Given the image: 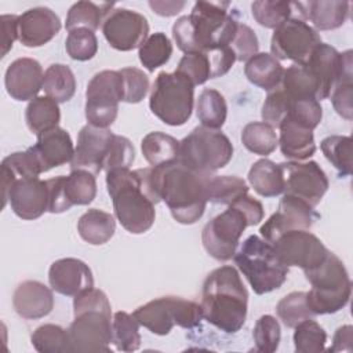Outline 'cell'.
<instances>
[{
	"label": "cell",
	"instance_id": "6da1fadb",
	"mask_svg": "<svg viewBox=\"0 0 353 353\" xmlns=\"http://www.w3.org/2000/svg\"><path fill=\"white\" fill-rule=\"evenodd\" d=\"M228 1H197L189 15L179 17L172 25V37L185 54L230 47L237 26V12Z\"/></svg>",
	"mask_w": 353,
	"mask_h": 353
},
{
	"label": "cell",
	"instance_id": "7a4b0ae2",
	"mask_svg": "<svg viewBox=\"0 0 353 353\" xmlns=\"http://www.w3.org/2000/svg\"><path fill=\"white\" fill-rule=\"evenodd\" d=\"M106 188L120 225L132 234L148 232L156 218L154 205L160 199L154 193L149 167L131 171L117 168L106 172Z\"/></svg>",
	"mask_w": 353,
	"mask_h": 353
},
{
	"label": "cell",
	"instance_id": "3957f363",
	"mask_svg": "<svg viewBox=\"0 0 353 353\" xmlns=\"http://www.w3.org/2000/svg\"><path fill=\"white\" fill-rule=\"evenodd\" d=\"M149 178L154 193L167 204L178 223L192 225L203 216L208 203L205 192L208 175L196 172L176 160L149 167Z\"/></svg>",
	"mask_w": 353,
	"mask_h": 353
},
{
	"label": "cell",
	"instance_id": "277c9868",
	"mask_svg": "<svg viewBox=\"0 0 353 353\" xmlns=\"http://www.w3.org/2000/svg\"><path fill=\"white\" fill-rule=\"evenodd\" d=\"M203 319L226 334L241 330L248 312V292L234 266L214 269L203 283Z\"/></svg>",
	"mask_w": 353,
	"mask_h": 353
},
{
	"label": "cell",
	"instance_id": "5b68a950",
	"mask_svg": "<svg viewBox=\"0 0 353 353\" xmlns=\"http://www.w3.org/2000/svg\"><path fill=\"white\" fill-rule=\"evenodd\" d=\"M74 319L68 328L69 352H110L112 307L106 294L90 288L73 298Z\"/></svg>",
	"mask_w": 353,
	"mask_h": 353
},
{
	"label": "cell",
	"instance_id": "8992f818",
	"mask_svg": "<svg viewBox=\"0 0 353 353\" xmlns=\"http://www.w3.org/2000/svg\"><path fill=\"white\" fill-rule=\"evenodd\" d=\"M312 288L306 292V301L313 314H331L343 309L352 294V281L343 262L328 252L317 268L303 272Z\"/></svg>",
	"mask_w": 353,
	"mask_h": 353
},
{
	"label": "cell",
	"instance_id": "52a82bcc",
	"mask_svg": "<svg viewBox=\"0 0 353 353\" xmlns=\"http://www.w3.org/2000/svg\"><path fill=\"white\" fill-rule=\"evenodd\" d=\"M233 261L258 295L280 288L287 280L288 266L277 258L273 245L256 234L243 241Z\"/></svg>",
	"mask_w": 353,
	"mask_h": 353
},
{
	"label": "cell",
	"instance_id": "ba28073f",
	"mask_svg": "<svg viewBox=\"0 0 353 353\" xmlns=\"http://www.w3.org/2000/svg\"><path fill=\"white\" fill-rule=\"evenodd\" d=\"M194 85L179 72H160L153 83L149 108L167 125H183L192 116Z\"/></svg>",
	"mask_w": 353,
	"mask_h": 353
},
{
	"label": "cell",
	"instance_id": "9c48e42d",
	"mask_svg": "<svg viewBox=\"0 0 353 353\" xmlns=\"http://www.w3.org/2000/svg\"><path fill=\"white\" fill-rule=\"evenodd\" d=\"M232 157L233 145L219 130L200 125L179 142L178 161L204 175H212L223 168Z\"/></svg>",
	"mask_w": 353,
	"mask_h": 353
},
{
	"label": "cell",
	"instance_id": "30bf717a",
	"mask_svg": "<svg viewBox=\"0 0 353 353\" xmlns=\"http://www.w3.org/2000/svg\"><path fill=\"white\" fill-rule=\"evenodd\" d=\"M139 325L156 335H167L174 325L194 328L203 320L201 306L181 296H161L153 299L132 313Z\"/></svg>",
	"mask_w": 353,
	"mask_h": 353
},
{
	"label": "cell",
	"instance_id": "8fae6325",
	"mask_svg": "<svg viewBox=\"0 0 353 353\" xmlns=\"http://www.w3.org/2000/svg\"><path fill=\"white\" fill-rule=\"evenodd\" d=\"M250 221L244 211L232 203L228 208L205 223L201 232V243L210 256L216 261L226 262L232 259L237 251L240 237Z\"/></svg>",
	"mask_w": 353,
	"mask_h": 353
},
{
	"label": "cell",
	"instance_id": "7c38bea8",
	"mask_svg": "<svg viewBox=\"0 0 353 353\" xmlns=\"http://www.w3.org/2000/svg\"><path fill=\"white\" fill-rule=\"evenodd\" d=\"M123 101V77L119 70H101L90 80L85 90V119L99 128L110 127Z\"/></svg>",
	"mask_w": 353,
	"mask_h": 353
},
{
	"label": "cell",
	"instance_id": "4fadbf2b",
	"mask_svg": "<svg viewBox=\"0 0 353 353\" xmlns=\"http://www.w3.org/2000/svg\"><path fill=\"white\" fill-rule=\"evenodd\" d=\"M320 43L321 37L316 29L303 18L291 17L273 30L270 52L276 59H290L296 65H305Z\"/></svg>",
	"mask_w": 353,
	"mask_h": 353
},
{
	"label": "cell",
	"instance_id": "5bb4252c",
	"mask_svg": "<svg viewBox=\"0 0 353 353\" xmlns=\"http://www.w3.org/2000/svg\"><path fill=\"white\" fill-rule=\"evenodd\" d=\"M277 258L285 266H296L303 272L321 265L330 250L309 230H290L277 237L273 243Z\"/></svg>",
	"mask_w": 353,
	"mask_h": 353
},
{
	"label": "cell",
	"instance_id": "9a60e30c",
	"mask_svg": "<svg viewBox=\"0 0 353 353\" xmlns=\"http://www.w3.org/2000/svg\"><path fill=\"white\" fill-rule=\"evenodd\" d=\"M48 212L61 214L73 205H87L97 196L95 175L84 170H72L68 176L47 179Z\"/></svg>",
	"mask_w": 353,
	"mask_h": 353
},
{
	"label": "cell",
	"instance_id": "2e32d148",
	"mask_svg": "<svg viewBox=\"0 0 353 353\" xmlns=\"http://www.w3.org/2000/svg\"><path fill=\"white\" fill-rule=\"evenodd\" d=\"M283 172L284 193L302 199L316 207L328 190V178L316 161H285L279 164Z\"/></svg>",
	"mask_w": 353,
	"mask_h": 353
},
{
	"label": "cell",
	"instance_id": "e0dca14e",
	"mask_svg": "<svg viewBox=\"0 0 353 353\" xmlns=\"http://www.w3.org/2000/svg\"><path fill=\"white\" fill-rule=\"evenodd\" d=\"M102 33L117 51L139 48L149 36L148 19L130 8H113L102 22Z\"/></svg>",
	"mask_w": 353,
	"mask_h": 353
},
{
	"label": "cell",
	"instance_id": "ac0fdd59",
	"mask_svg": "<svg viewBox=\"0 0 353 353\" xmlns=\"http://www.w3.org/2000/svg\"><path fill=\"white\" fill-rule=\"evenodd\" d=\"M319 218L320 215L314 211V207L309 205L302 199L284 193L277 211L265 221L259 233L263 240L272 244L285 232L309 230Z\"/></svg>",
	"mask_w": 353,
	"mask_h": 353
},
{
	"label": "cell",
	"instance_id": "d6986e66",
	"mask_svg": "<svg viewBox=\"0 0 353 353\" xmlns=\"http://www.w3.org/2000/svg\"><path fill=\"white\" fill-rule=\"evenodd\" d=\"M114 134L108 128L84 125L77 137V145L70 161L72 170H84L94 175L103 170L105 159L109 152Z\"/></svg>",
	"mask_w": 353,
	"mask_h": 353
},
{
	"label": "cell",
	"instance_id": "ffe728a7",
	"mask_svg": "<svg viewBox=\"0 0 353 353\" xmlns=\"http://www.w3.org/2000/svg\"><path fill=\"white\" fill-rule=\"evenodd\" d=\"M313 73L319 84V99L323 101L330 97L335 81L342 72L353 65L352 51L338 52L332 46L320 43L310 54L309 61L305 63Z\"/></svg>",
	"mask_w": 353,
	"mask_h": 353
},
{
	"label": "cell",
	"instance_id": "44dd1931",
	"mask_svg": "<svg viewBox=\"0 0 353 353\" xmlns=\"http://www.w3.org/2000/svg\"><path fill=\"white\" fill-rule=\"evenodd\" d=\"M11 210L17 216L25 221L40 218L48 211V186L47 181L40 178L17 179L7 196Z\"/></svg>",
	"mask_w": 353,
	"mask_h": 353
},
{
	"label": "cell",
	"instance_id": "7402d4cb",
	"mask_svg": "<svg viewBox=\"0 0 353 353\" xmlns=\"http://www.w3.org/2000/svg\"><path fill=\"white\" fill-rule=\"evenodd\" d=\"M61 28L59 17L48 7H33L18 15V40L29 48L47 44Z\"/></svg>",
	"mask_w": 353,
	"mask_h": 353
},
{
	"label": "cell",
	"instance_id": "603a6c76",
	"mask_svg": "<svg viewBox=\"0 0 353 353\" xmlns=\"http://www.w3.org/2000/svg\"><path fill=\"white\" fill-rule=\"evenodd\" d=\"M48 281L52 291L65 296H76L94 287L91 269L77 258H62L52 262L48 270Z\"/></svg>",
	"mask_w": 353,
	"mask_h": 353
},
{
	"label": "cell",
	"instance_id": "cb8c5ba5",
	"mask_svg": "<svg viewBox=\"0 0 353 353\" xmlns=\"http://www.w3.org/2000/svg\"><path fill=\"white\" fill-rule=\"evenodd\" d=\"M43 68L33 58H18L12 61L4 76L8 95L15 101H32L43 88Z\"/></svg>",
	"mask_w": 353,
	"mask_h": 353
},
{
	"label": "cell",
	"instance_id": "d4e9b609",
	"mask_svg": "<svg viewBox=\"0 0 353 353\" xmlns=\"http://www.w3.org/2000/svg\"><path fill=\"white\" fill-rule=\"evenodd\" d=\"M41 165L43 172L70 163L74 154L73 141L69 132L61 127H54L37 135V142L30 146Z\"/></svg>",
	"mask_w": 353,
	"mask_h": 353
},
{
	"label": "cell",
	"instance_id": "484cf974",
	"mask_svg": "<svg viewBox=\"0 0 353 353\" xmlns=\"http://www.w3.org/2000/svg\"><path fill=\"white\" fill-rule=\"evenodd\" d=\"M12 306L22 319L36 320L46 317L54 309L52 288L37 280L22 281L14 291Z\"/></svg>",
	"mask_w": 353,
	"mask_h": 353
},
{
	"label": "cell",
	"instance_id": "4316f807",
	"mask_svg": "<svg viewBox=\"0 0 353 353\" xmlns=\"http://www.w3.org/2000/svg\"><path fill=\"white\" fill-rule=\"evenodd\" d=\"M279 146L287 159L292 161H303L314 154L316 143L313 130L285 117L280 125Z\"/></svg>",
	"mask_w": 353,
	"mask_h": 353
},
{
	"label": "cell",
	"instance_id": "83f0119b",
	"mask_svg": "<svg viewBox=\"0 0 353 353\" xmlns=\"http://www.w3.org/2000/svg\"><path fill=\"white\" fill-rule=\"evenodd\" d=\"M251 12L261 26L273 30L291 17H301L306 21V8L302 1L259 0L251 4Z\"/></svg>",
	"mask_w": 353,
	"mask_h": 353
},
{
	"label": "cell",
	"instance_id": "f1b7e54d",
	"mask_svg": "<svg viewBox=\"0 0 353 353\" xmlns=\"http://www.w3.org/2000/svg\"><path fill=\"white\" fill-rule=\"evenodd\" d=\"M306 21L316 30H332L341 28L349 17L350 3L339 0H314L305 3Z\"/></svg>",
	"mask_w": 353,
	"mask_h": 353
},
{
	"label": "cell",
	"instance_id": "f546056e",
	"mask_svg": "<svg viewBox=\"0 0 353 353\" xmlns=\"http://www.w3.org/2000/svg\"><path fill=\"white\" fill-rule=\"evenodd\" d=\"M284 68L279 59L268 52H256L244 66V74L250 83L265 90L272 91L281 83Z\"/></svg>",
	"mask_w": 353,
	"mask_h": 353
},
{
	"label": "cell",
	"instance_id": "4dcf8cb0",
	"mask_svg": "<svg viewBox=\"0 0 353 353\" xmlns=\"http://www.w3.org/2000/svg\"><path fill=\"white\" fill-rule=\"evenodd\" d=\"M77 232L80 237L92 245H102L108 243L116 232V221L112 214L90 208L77 222Z\"/></svg>",
	"mask_w": 353,
	"mask_h": 353
},
{
	"label": "cell",
	"instance_id": "1f68e13d",
	"mask_svg": "<svg viewBox=\"0 0 353 353\" xmlns=\"http://www.w3.org/2000/svg\"><path fill=\"white\" fill-rule=\"evenodd\" d=\"M280 88L292 101L319 99V84L306 65H291L284 69Z\"/></svg>",
	"mask_w": 353,
	"mask_h": 353
},
{
	"label": "cell",
	"instance_id": "d6a6232c",
	"mask_svg": "<svg viewBox=\"0 0 353 353\" xmlns=\"http://www.w3.org/2000/svg\"><path fill=\"white\" fill-rule=\"evenodd\" d=\"M248 182L254 190L263 197H276L284 193L281 168L269 159H261L251 165Z\"/></svg>",
	"mask_w": 353,
	"mask_h": 353
},
{
	"label": "cell",
	"instance_id": "836d02e7",
	"mask_svg": "<svg viewBox=\"0 0 353 353\" xmlns=\"http://www.w3.org/2000/svg\"><path fill=\"white\" fill-rule=\"evenodd\" d=\"M141 150L150 167L164 165L178 160L179 141L165 132L153 131L143 137Z\"/></svg>",
	"mask_w": 353,
	"mask_h": 353
},
{
	"label": "cell",
	"instance_id": "e575fe53",
	"mask_svg": "<svg viewBox=\"0 0 353 353\" xmlns=\"http://www.w3.org/2000/svg\"><path fill=\"white\" fill-rule=\"evenodd\" d=\"M113 7L114 4L112 3L97 4L92 1H77L68 11L65 28L68 32L80 28L95 32Z\"/></svg>",
	"mask_w": 353,
	"mask_h": 353
},
{
	"label": "cell",
	"instance_id": "d590c367",
	"mask_svg": "<svg viewBox=\"0 0 353 353\" xmlns=\"http://www.w3.org/2000/svg\"><path fill=\"white\" fill-rule=\"evenodd\" d=\"M25 120L28 128L36 135L58 127L61 112L58 102L50 97H36L32 99L25 110Z\"/></svg>",
	"mask_w": 353,
	"mask_h": 353
},
{
	"label": "cell",
	"instance_id": "8d00e7d4",
	"mask_svg": "<svg viewBox=\"0 0 353 353\" xmlns=\"http://www.w3.org/2000/svg\"><path fill=\"white\" fill-rule=\"evenodd\" d=\"M196 116L203 127L219 130L228 116L225 97L215 88H204L196 102Z\"/></svg>",
	"mask_w": 353,
	"mask_h": 353
},
{
	"label": "cell",
	"instance_id": "74e56055",
	"mask_svg": "<svg viewBox=\"0 0 353 353\" xmlns=\"http://www.w3.org/2000/svg\"><path fill=\"white\" fill-rule=\"evenodd\" d=\"M43 90L55 102H68L76 92V79L72 69L63 63H52L44 72Z\"/></svg>",
	"mask_w": 353,
	"mask_h": 353
},
{
	"label": "cell",
	"instance_id": "f35d334b",
	"mask_svg": "<svg viewBox=\"0 0 353 353\" xmlns=\"http://www.w3.org/2000/svg\"><path fill=\"white\" fill-rule=\"evenodd\" d=\"M205 192L210 203L229 205L248 193V185L234 175H208Z\"/></svg>",
	"mask_w": 353,
	"mask_h": 353
},
{
	"label": "cell",
	"instance_id": "ab89813d",
	"mask_svg": "<svg viewBox=\"0 0 353 353\" xmlns=\"http://www.w3.org/2000/svg\"><path fill=\"white\" fill-rule=\"evenodd\" d=\"M241 142L251 153L268 156L276 150L279 137L272 125L263 121H251L241 131Z\"/></svg>",
	"mask_w": 353,
	"mask_h": 353
},
{
	"label": "cell",
	"instance_id": "60d3db41",
	"mask_svg": "<svg viewBox=\"0 0 353 353\" xmlns=\"http://www.w3.org/2000/svg\"><path fill=\"white\" fill-rule=\"evenodd\" d=\"M112 343L120 352H134L141 346L139 323L127 312H116L112 319Z\"/></svg>",
	"mask_w": 353,
	"mask_h": 353
},
{
	"label": "cell",
	"instance_id": "b9f144b4",
	"mask_svg": "<svg viewBox=\"0 0 353 353\" xmlns=\"http://www.w3.org/2000/svg\"><path fill=\"white\" fill-rule=\"evenodd\" d=\"M171 55L172 43L163 32L152 33L138 48L139 61L148 72H154L157 68L165 65Z\"/></svg>",
	"mask_w": 353,
	"mask_h": 353
},
{
	"label": "cell",
	"instance_id": "7bdbcfd3",
	"mask_svg": "<svg viewBox=\"0 0 353 353\" xmlns=\"http://www.w3.org/2000/svg\"><path fill=\"white\" fill-rule=\"evenodd\" d=\"M325 159L339 171L341 175L352 174V138L346 135H330L320 143Z\"/></svg>",
	"mask_w": 353,
	"mask_h": 353
},
{
	"label": "cell",
	"instance_id": "ee69618b",
	"mask_svg": "<svg viewBox=\"0 0 353 353\" xmlns=\"http://www.w3.org/2000/svg\"><path fill=\"white\" fill-rule=\"evenodd\" d=\"M30 342L40 353H66L69 352V334L68 330L57 324H43L37 327Z\"/></svg>",
	"mask_w": 353,
	"mask_h": 353
},
{
	"label": "cell",
	"instance_id": "f6af8a7d",
	"mask_svg": "<svg viewBox=\"0 0 353 353\" xmlns=\"http://www.w3.org/2000/svg\"><path fill=\"white\" fill-rule=\"evenodd\" d=\"M294 328L295 331L292 338L298 353H320L325 349L327 334L313 319L303 320Z\"/></svg>",
	"mask_w": 353,
	"mask_h": 353
},
{
	"label": "cell",
	"instance_id": "bcb514c9",
	"mask_svg": "<svg viewBox=\"0 0 353 353\" xmlns=\"http://www.w3.org/2000/svg\"><path fill=\"white\" fill-rule=\"evenodd\" d=\"M276 313L288 328H294L301 321L314 316L307 306L306 292L303 291H294L281 298L276 306Z\"/></svg>",
	"mask_w": 353,
	"mask_h": 353
},
{
	"label": "cell",
	"instance_id": "7dc6e473",
	"mask_svg": "<svg viewBox=\"0 0 353 353\" xmlns=\"http://www.w3.org/2000/svg\"><path fill=\"white\" fill-rule=\"evenodd\" d=\"M331 102L335 112L350 121L353 119V65H349L331 90Z\"/></svg>",
	"mask_w": 353,
	"mask_h": 353
},
{
	"label": "cell",
	"instance_id": "c3c4849f",
	"mask_svg": "<svg viewBox=\"0 0 353 353\" xmlns=\"http://www.w3.org/2000/svg\"><path fill=\"white\" fill-rule=\"evenodd\" d=\"M176 72L188 77L193 85H200L207 80L214 79L211 59L207 51L185 54L178 63Z\"/></svg>",
	"mask_w": 353,
	"mask_h": 353
},
{
	"label": "cell",
	"instance_id": "681fc988",
	"mask_svg": "<svg viewBox=\"0 0 353 353\" xmlns=\"http://www.w3.org/2000/svg\"><path fill=\"white\" fill-rule=\"evenodd\" d=\"M65 48L68 55L74 61H88L98 52V40L90 29H73L68 33Z\"/></svg>",
	"mask_w": 353,
	"mask_h": 353
},
{
	"label": "cell",
	"instance_id": "f907efd6",
	"mask_svg": "<svg viewBox=\"0 0 353 353\" xmlns=\"http://www.w3.org/2000/svg\"><path fill=\"white\" fill-rule=\"evenodd\" d=\"M252 338L255 342V350L262 353L276 352L281 339V330L279 321L270 314L261 316L255 323Z\"/></svg>",
	"mask_w": 353,
	"mask_h": 353
},
{
	"label": "cell",
	"instance_id": "816d5d0a",
	"mask_svg": "<svg viewBox=\"0 0 353 353\" xmlns=\"http://www.w3.org/2000/svg\"><path fill=\"white\" fill-rule=\"evenodd\" d=\"M1 167L10 170L17 179L19 178H39L43 174L41 165L32 148L25 152H14L3 159Z\"/></svg>",
	"mask_w": 353,
	"mask_h": 353
},
{
	"label": "cell",
	"instance_id": "f5cc1de1",
	"mask_svg": "<svg viewBox=\"0 0 353 353\" xmlns=\"http://www.w3.org/2000/svg\"><path fill=\"white\" fill-rule=\"evenodd\" d=\"M123 77V101L127 103L141 102L149 91L148 74L134 66L119 70Z\"/></svg>",
	"mask_w": 353,
	"mask_h": 353
},
{
	"label": "cell",
	"instance_id": "db71d44e",
	"mask_svg": "<svg viewBox=\"0 0 353 353\" xmlns=\"http://www.w3.org/2000/svg\"><path fill=\"white\" fill-rule=\"evenodd\" d=\"M290 105H291V99L280 87L269 91L261 112L263 123L272 125L273 128H279L280 123L284 120V117L288 113Z\"/></svg>",
	"mask_w": 353,
	"mask_h": 353
},
{
	"label": "cell",
	"instance_id": "11a10c76",
	"mask_svg": "<svg viewBox=\"0 0 353 353\" xmlns=\"http://www.w3.org/2000/svg\"><path fill=\"white\" fill-rule=\"evenodd\" d=\"M135 160V149L131 141L121 135H114L105 159L103 170L112 171L117 168H130Z\"/></svg>",
	"mask_w": 353,
	"mask_h": 353
},
{
	"label": "cell",
	"instance_id": "9f6ffc18",
	"mask_svg": "<svg viewBox=\"0 0 353 353\" xmlns=\"http://www.w3.org/2000/svg\"><path fill=\"white\" fill-rule=\"evenodd\" d=\"M285 117L310 130H314L321 121L323 108L317 99H298V101L291 99V105Z\"/></svg>",
	"mask_w": 353,
	"mask_h": 353
},
{
	"label": "cell",
	"instance_id": "6f0895ef",
	"mask_svg": "<svg viewBox=\"0 0 353 353\" xmlns=\"http://www.w3.org/2000/svg\"><path fill=\"white\" fill-rule=\"evenodd\" d=\"M230 48L233 50L236 55V61H248L251 57H254L259 50V41L255 34V32L245 23L239 22L234 39L230 44Z\"/></svg>",
	"mask_w": 353,
	"mask_h": 353
},
{
	"label": "cell",
	"instance_id": "680465c9",
	"mask_svg": "<svg viewBox=\"0 0 353 353\" xmlns=\"http://www.w3.org/2000/svg\"><path fill=\"white\" fill-rule=\"evenodd\" d=\"M0 21H1V32H3L1 57H6L8 51L12 48L14 41L18 39V15L4 14L1 15Z\"/></svg>",
	"mask_w": 353,
	"mask_h": 353
},
{
	"label": "cell",
	"instance_id": "91938a15",
	"mask_svg": "<svg viewBox=\"0 0 353 353\" xmlns=\"http://www.w3.org/2000/svg\"><path fill=\"white\" fill-rule=\"evenodd\" d=\"M330 352H352L353 350V328L346 324L336 330L332 339V346Z\"/></svg>",
	"mask_w": 353,
	"mask_h": 353
},
{
	"label": "cell",
	"instance_id": "94428289",
	"mask_svg": "<svg viewBox=\"0 0 353 353\" xmlns=\"http://www.w3.org/2000/svg\"><path fill=\"white\" fill-rule=\"evenodd\" d=\"M186 6L185 1H175V0H165V1H157V0H150L149 7L159 15L161 17H172L176 15L179 11L183 10Z\"/></svg>",
	"mask_w": 353,
	"mask_h": 353
}]
</instances>
